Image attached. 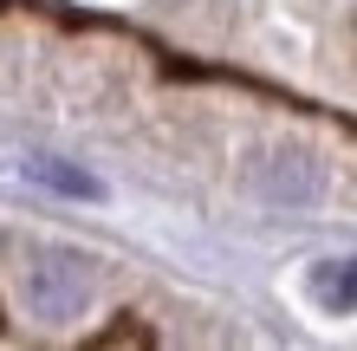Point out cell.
I'll use <instances>...</instances> for the list:
<instances>
[{
  "instance_id": "cell-1",
  "label": "cell",
  "mask_w": 357,
  "mask_h": 351,
  "mask_svg": "<svg viewBox=\"0 0 357 351\" xmlns=\"http://www.w3.org/2000/svg\"><path fill=\"white\" fill-rule=\"evenodd\" d=\"M26 306H33V319H46V325L78 319V313L91 306V267L78 260V254H46V260H33V267H26Z\"/></svg>"
},
{
  "instance_id": "cell-4",
  "label": "cell",
  "mask_w": 357,
  "mask_h": 351,
  "mask_svg": "<svg viewBox=\"0 0 357 351\" xmlns=\"http://www.w3.org/2000/svg\"><path fill=\"white\" fill-rule=\"evenodd\" d=\"M26 176L46 182V189H59V195H98V182H91L85 170H66V163H52V156H33Z\"/></svg>"
},
{
  "instance_id": "cell-2",
  "label": "cell",
  "mask_w": 357,
  "mask_h": 351,
  "mask_svg": "<svg viewBox=\"0 0 357 351\" xmlns=\"http://www.w3.org/2000/svg\"><path fill=\"white\" fill-rule=\"evenodd\" d=\"M260 195L266 202H286V209L319 202V163H312L305 150H273L260 163Z\"/></svg>"
},
{
  "instance_id": "cell-3",
  "label": "cell",
  "mask_w": 357,
  "mask_h": 351,
  "mask_svg": "<svg viewBox=\"0 0 357 351\" xmlns=\"http://www.w3.org/2000/svg\"><path fill=\"white\" fill-rule=\"evenodd\" d=\"M312 293L325 306H338V313H351L357 306V260H325L319 274H312Z\"/></svg>"
}]
</instances>
